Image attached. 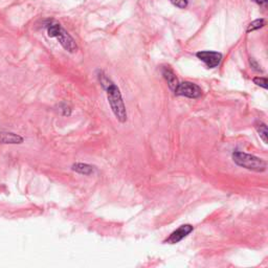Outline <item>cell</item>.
<instances>
[{"instance_id": "cell-14", "label": "cell", "mask_w": 268, "mask_h": 268, "mask_svg": "<svg viewBox=\"0 0 268 268\" xmlns=\"http://www.w3.org/2000/svg\"><path fill=\"white\" fill-rule=\"evenodd\" d=\"M175 6L179 8H185L189 4V0H170Z\"/></svg>"}, {"instance_id": "cell-3", "label": "cell", "mask_w": 268, "mask_h": 268, "mask_svg": "<svg viewBox=\"0 0 268 268\" xmlns=\"http://www.w3.org/2000/svg\"><path fill=\"white\" fill-rule=\"evenodd\" d=\"M231 157H233L234 163L237 166L244 168L248 170V171L262 173L265 172L267 169V163L264 159L253 154L245 153V152L235 151L233 152V154H231Z\"/></svg>"}, {"instance_id": "cell-9", "label": "cell", "mask_w": 268, "mask_h": 268, "mask_svg": "<svg viewBox=\"0 0 268 268\" xmlns=\"http://www.w3.org/2000/svg\"><path fill=\"white\" fill-rule=\"evenodd\" d=\"M163 76L164 78L166 79V81L168 82V85L170 87V89H171L172 91H174L176 87L178 86V84H179V81H178V79L176 77V75L174 74V71L169 68V67H164L163 68Z\"/></svg>"}, {"instance_id": "cell-16", "label": "cell", "mask_w": 268, "mask_h": 268, "mask_svg": "<svg viewBox=\"0 0 268 268\" xmlns=\"http://www.w3.org/2000/svg\"><path fill=\"white\" fill-rule=\"evenodd\" d=\"M252 1L256 2V3L259 4V5H266L268 0H252Z\"/></svg>"}, {"instance_id": "cell-6", "label": "cell", "mask_w": 268, "mask_h": 268, "mask_svg": "<svg viewBox=\"0 0 268 268\" xmlns=\"http://www.w3.org/2000/svg\"><path fill=\"white\" fill-rule=\"evenodd\" d=\"M194 230V226L191 224H183L181 226L178 227L177 229H175L173 233H171L165 241L164 243H168V244H176L179 243L180 241H182L184 238H186L189 236L192 231Z\"/></svg>"}, {"instance_id": "cell-10", "label": "cell", "mask_w": 268, "mask_h": 268, "mask_svg": "<svg viewBox=\"0 0 268 268\" xmlns=\"http://www.w3.org/2000/svg\"><path fill=\"white\" fill-rule=\"evenodd\" d=\"M255 127L259 133V136L261 137L264 144H267V126L266 124L263 123L262 121H257L255 124Z\"/></svg>"}, {"instance_id": "cell-13", "label": "cell", "mask_w": 268, "mask_h": 268, "mask_svg": "<svg viewBox=\"0 0 268 268\" xmlns=\"http://www.w3.org/2000/svg\"><path fill=\"white\" fill-rule=\"evenodd\" d=\"M59 108H60L61 114L63 115V117H69V115L71 114V108H70V107L67 104H65V103L60 104Z\"/></svg>"}, {"instance_id": "cell-2", "label": "cell", "mask_w": 268, "mask_h": 268, "mask_svg": "<svg viewBox=\"0 0 268 268\" xmlns=\"http://www.w3.org/2000/svg\"><path fill=\"white\" fill-rule=\"evenodd\" d=\"M45 28L48 37L56 38L61 46L70 53H74L78 50V44L76 40L71 37L69 33L55 20H47L45 22Z\"/></svg>"}, {"instance_id": "cell-7", "label": "cell", "mask_w": 268, "mask_h": 268, "mask_svg": "<svg viewBox=\"0 0 268 268\" xmlns=\"http://www.w3.org/2000/svg\"><path fill=\"white\" fill-rule=\"evenodd\" d=\"M24 137L20 134L11 131H0V144L1 145H21Z\"/></svg>"}, {"instance_id": "cell-11", "label": "cell", "mask_w": 268, "mask_h": 268, "mask_svg": "<svg viewBox=\"0 0 268 268\" xmlns=\"http://www.w3.org/2000/svg\"><path fill=\"white\" fill-rule=\"evenodd\" d=\"M265 25H266L265 19H263V18H260V19H257V20L253 21L252 23H249L248 26H247V29H246V32L251 33V32H254V31H257V30H260V29L264 28Z\"/></svg>"}, {"instance_id": "cell-1", "label": "cell", "mask_w": 268, "mask_h": 268, "mask_svg": "<svg viewBox=\"0 0 268 268\" xmlns=\"http://www.w3.org/2000/svg\"><path fill=\"white\" fill-rule=\"evenodd\" d=\"M96 77L101 86L104 88L107 94V100L110 105V108L114 114V117L121 123H126L127 122V110L126 106H125L123 95L120 90V88L113 83L112 80L108 77L106 73L103 70H97L96 71Z\"/></svg>"}, {"instance_id": "cell-8", "label": "cell", "mask_w": 268, "mask_h": 268, "mask_svg": "<svg viewBox=\"0 0 268 268\" xmlns=\"http://www.w3.org/2000/svg\"><path fill=\"white\" fill-rule=\"evenodd\" d=\"M71 170H73L74 172L79 173L81 175H85V176H89L92 175L95 173L96 169L94 166L89 165V164H85V163H76L73 166H71Z\"/></svg>"}, {"instance_id": "cell-12", "label": "cell", "mask_w": 268, "mask_h": 268, "mask_svg": "<svg viewBox=\"0 0 268 268\" xmlns=\"http://www.w3.org/2000/svg\"><path fill=\"white\" fill-rule=\"evenodd\" d=\"M253 81L256 85L258 86H260L264 89H267L268 88V81H267V79L264 78V77H256L253 79Z\"/></svg>"}, {"instance_id": "cell-4", "label": "cell", "mask_w": 268, "mask_h": 268, "mask_svg": "<svg viewBox=\"0 0 268 268\" xmlns=\"http://www.w3.org/2000/svg\"><path fill=\"white\" fill-rule=\"evenodd\" d=\"M174 93L178 96H185L189 99H199L202 95V89L197 84L185 81L178 84Z\"/></svg>"}, {"instance_id": "cell-5", "label": "cell", "mask_w": 268, "mask_h": 268, "mask_svg": "<svg viewBox=\"0 0 268 268\" xmlns=\"http://www.w3.org/2000/svg\"><path fill=\"white\" fill-rule=\"evenodd\" d=\"M197 58L202 61L203 63L207 65L209 68H215L218 67L222 61V53L218 51H212V50H202L196 53Z\"/></svg>"}, {"instance_id": "cell-15", "label": "cell", "mask_w": 268, "mask_h": 268, "mask_svg": "<svg viewBox=\"0 0 268 268\" xmlns=\"http://www.w3.org/2000/svg\"><path fill=\"white\" fill-rule=\"evenodd\" d=\"M249 62H251V66L253 67V69H255V70H257V71H262L261 66L258 64V62L255 61V59H252V58H251V60H249Z\"/></svg>"}]
</instances>
